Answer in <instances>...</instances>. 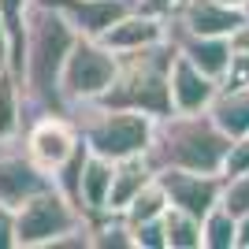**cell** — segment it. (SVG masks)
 Segmentation results:
<instances>
[{
    "label": "cell",
    "mask_w": 249,
    "mask_h": 249,
    "mask_svg": "<svg viewBox=\"0 0 249 249\" xmlns=\"http://www.w3.org/2000/svg\"><path fill=\"white\" fill-rule=\"evenodd\" d=\"M119 56V71H115L108 93L101 104L112 108H130V112H145L153 119L171 115V60H175V41L167 37L160 45L134 52H115Z\"/></svg>",
    "instance_id": "3957f363"
},
{
    "label": "cell",
    "mask_w": 249,
    "mask_h": 249,
    "mask_svg": "<svg viewBox=\"0 0 249 249\" xmlns=\"http://www.w3.org/2000/svg\"><path fill=\"white\" fill-rule=\"evenodd\" d=\"M130 231H134V249H167L164 216H160V219H142V223H130Z\"/></svg>",
    "instance_id": "cb8c5ba5"
},
{
    "label": "cell",
    "mask_w": 249,
    "mask_h": 249,
    "mask_svg": "<svg viewBox=\"0 0 249 249\" xmlns=\"http://www.w3.org/2000/svg\"><path fill=\"white\" fill-rule=\"evenodd\" d=\"M115 71H119V56H115L101 37H82L74 41L71 56L63 63L60 74V89H63V104L74 108V104H89L101 101L112 86Z\"/></svg>",
    "instance_id": "8992f818"
},
{
    "label": "cell",
    "mask_w": 249,
    "mask_h": 249,
    "mask_svg": "<svg viewBox=\"0 0 249 249\" xmlns=\"http://www.w3.org/2000/svg\"><path fill=\"white\" fill-rule=\"evenodd\" d=\"M19 216V249H49L56 238H63L67 231L89 223L86 212L63 194L56 182L22 201L15 208Z\"/></svg>",
    "instance_id": "5b68a950"
},
{
    "label": "cell",
    "mask_w": 249,
    "mask_h": 249,
    "mask_svg": "<svg viewBox=\"0 0 249 249\" xmlns=\"http://www.w3.org/2000/svg\"><path fill=\"white\" fill-rule=\"evenodd\" d=\"M22 149L49 178L63 171V164L82 149V134L71 112H41L22 126Z\"/></svg>",
    "instance_id": "52a82bcc"
},
{
    "label": "cell",
    "mask_w": 249,
    "mask_h": 249,
    "mask_svg": "<svg viewBox=\"0 0 249 249\" xmlns=\"http://www.w3.org/2000/svg\"><path fill=\"white\" fill-rule=\"evenodd\" d=\"M242 15H246V22H249V0H242Z\"/></svg>",
    "instance_id": "1f68e13d"
},
{
    "label": "cell",
    "mask_w": 249,
    "mask_h": 249,
    "mask_svg": "<svg viewBox=\"0 0 249 249\" xmlns=\"http://www.w3.org/2000/svg\"><path fill=\"white\" fill-rule=\"evenodd\" d=\"M167 190H164V182H160V175L153 178V182H145V186L134 194V201L123 208V219L126 223H142V219H160L167 212Z\"/></svg>",
    "instance_id": "44dd1931"
},
{
    "label": "cell",
    "mask_w": 249,
    "mask_h": 249,
    "mask_svg": "<svg viewBox=\"0 0 249 249\" xmlns=\"http://www.w3.org/2000/svg\"><path fill=\"white\" fill-rule=\"evenodd\" d=\"M156 178V167L145 153L126 156V160H115V175H112V197H108V216H123V208L134 201V194L145 182Z\"/></svg>",
    "instance_id": "2e32d148"
},
{
    "label": "cell",
    "mask_w": 249,
    "mask_h": 249,
    "mask_svg": "<svg viewBox=\"0 0 249 249\" xmlns=\"http://www.w3.org/2000/svg\"><path fill=\"white\" fill-rule=\"evenodd\" d=\"M219 205L227 208L231 216H246L249 212V171L223 175V197H219Z\"/></svg>",
    "instance_id": "603a6c76"
},
{
    "label": "cell",
    "mask_w": 249,
    "mask_h": 249,
    "mask_svg": "<svg viewBox=\"0 0 249 249\" xmlns=\"http://www.w3.org/2000/svg\"><path fill=\"white\" fill-rule=\"evenodd\" d=\"M71 119L78 123V134L86 138L89 153L104 160H126V156L149 153L156 119L145 112H130V108H112V104L89 101L67 108Z\"/></svg>",
    "instance_id": "277c9868"
},
{
    "label": "cell",
    "mask_w": 249,
    "mask_h": 249,
    "mask_svg": "<svg viewBox=\"0 0 249 249\" xmlns=\"http://www.w3.org/2000/svg\"><path fill=\"white\" fill-rule=\"evenodd\" d=\"M34 0H0V19L11 34V71L19 67L22 56V41H26V15H30Z\"/></svg>",
    "instance_id": "7402d4cb"
},
{
    "label": "cell",
    "mask_w": 249,
    "mask_h": 249,
    "mask_svg": "<svg viewBox=\"0 0 249 249\" xmlns=\"http://www.w3.org/2000/svg\"><path fill=\"white\" fill-rule=\"evenodd\" d=\"M0 249H19V216L11 205H0Z\"/></svg>",
    "instance_id": "484cf974"
},
{
    "label": "cell",
    "mask_w": 249,
    "mask_h": 249,
    "mask_svg": "<svg viewBox=\"0 0 249 249\" xmlns=\"http://www.w3.org/2000/svg\"><path fill=\"white\" fill-rule=\"evenodd\" d=\"M216 93H219V78L194 67L175 49V60H171V108L175 112H208Z\"/></svg>",
    "instance_id": "7c38bea8"
},
{
    "label": "cell",
    "mask_w": 249,
    "mask_h": 249,
    "mask_svg": "<svg viewBox=\"0 0 249 249\" xmlns=\"http://www.w3.org/2000/svg\"><path fill=\"white\" fill-rule=\"evenodd\" d=\"M223 82L227 86H249V52H234L231 56V71Z\"/></svg>",
    "instance_id": "4316f807"
},
{
    "label": "cell",
    "mask_w": 249,
    "mask_h": 249,
    "mask_svg": "<svg viewBox=\"0 0 249 249\" xmlns=\"http://www.w3.org/2000/svg\"><path fill=\"white\" fill-rule=\"evenodd\" d=\"M138 8H149V11H160V15H171L178 0H134Z\"/></svg>",
    "instance_id": "f1b7e54d"
},
{
    "label": "cell",
    "mask_w": 249,
    "mask_h": 249,
    "mask_svg": "<svg viewBox=\"0 0 249 249\" xmlns=\"http://www.w3.org/2000/svg\"><path fill=\"white\" fill-rule=\"evenodd\" d=\"M37 4L56 8L82 37H101L119 15L134 8V0H37Z\"/></svg>",
    "instance_id": "4fadbf2b"
},
{
    "label": "cell",
    "mask_w": 249,
    "mask_h": 249,
    "mask_svg": "<svg viewBox=\"0 0 249 249\" xmlns=\"http://www.w3.org/2000/svg\"><path fill=\"white\" fill-rule=\"evenodd\" d=\"M246 15L234 4L223 0H178L171 11V26L186 34H208V37H231L238 30Z\"/></svg>",
    "instance_id": "8fae6325"
},
{
    "label": "cell",
    "mask_w": 249,
    "mask_h": 249,
    "mask_svg": "<svg viewBox=\"0 0 249 249\" xmlns=\"http://www.w3.org/2000/svg\"><path fill=\"white\" fill-rule=\"evenodd\" d=\"M242 171H249V134L231 138L227 156H223V175H242Z\"/></svg>",
    "instance_id": "d4e9b609"
},
{
    "label": "cell",
    "mask_w": 249,
    "mask_h": 249,
    "mask_svg": "<svg viewBox=\"0 0 249 249\" xmlns=\"http://www.w3.org/2000/svg\"><path fill=\"white\" fill-rule=\"evenodd\" d=\"M0 67H11V34L0 19Z\"/></svg>",
    "instance_id": "83f0119b"
},
{
    "label": "cell",
    "mask_w": 249,
    "mask_h": 249,
    "mask_svg": "<svg viewBox=\"0 0 249 249\" xmlns=\"http://www.w3.org/2000/svg\"><path fill=\"white\" fill-rule=\"evenodd\" d=\"M238 249H249V212L238 216Z\"/></svg>",
    "instance_id": "4dcf8cb0"
},
{
    "label": "cell",
    "mask_w": 249,
    "mask_h": 249,
    "mask_svg": "<svg viewBox=\"0 0 249 249\" xmlns=\"http://www.w3.org/2000/svg\"><path fill=\"white\" fill-rule=\"evenodd\" d=\"M45 186H52V178L26 156L22 138L0 142V205L19 208L30 194H37Z\"/></svg>",
    "instance_id": "9c48e42d"
},
{
    "label": "cell",
    "mask_w": 249,
    "mask_h": 249,
    "mask_svg": "<svg viewBox=\"0 0 249 249\" xmlns=\"http://www.w3.org/2000/svg\"><path fill=\"white\" fill-rule=\"evenodd\" d=\"M26 126V97H22V82L11 67H0V142L22 138Z\"/></svg>",
    "instance_id": "e0dca14e"
},
{
    "label": "cell",
    "mask_w": 249,
    "mask_h": 249,
    "mask_svg": "<svg viewBox=\"0 0 249 249\" xmlns=\"http://www.w3.org/2000/svg\"><path fill=\"white\" fill-rule=\"evenodd\" d=\"M231 49L234 52H249V22H242L238 30L231 34Z\"/></svg>",
    "instance_id": "f546056e"
},
{
    "label": "cell",
    "mask_w": 249,
    "mask_h": 249,
    "mask_svg": "<svg viewBox=\"0 0 249 249\" xmlns=\"http://www.w3.org/2000/svg\"><path fill=\"white\" fill-rule=\"evenodd\" d=\"M171 41H175V49L186 56L194 67H201L205 74H212V78H227L231 71V56H234V49H231V37H208V34H186V30H175L171 26Z\"/></svg>",
    "instance_id": "5bb4252c"
},
{
    "label": "cell",
    "mask_w": 249,
    "mask_h": 249,
    "mask_svg": "<svg viewBox=\"0 0 249 249\" xmlns=\"http://www.w3.org/2000/svg\"><path fill=\"white\" fill-rule=\"evenodd\" d=\"M171 37V15H160V11L149 8H130L126 15L108 26L101 34V41L108 45L112 52H134V49H149V45H160Z\"/></svg>",
    "instance_id": "30bf717a"
},
{
    "label": "cell",
    "mask_w": 249,
    "mask_h": 249,
    "mask_svg": "<svg viewBox=\"0 0 249 249\" xmlns=\"http://www.w3.org/2000/svg\"><path fill=\"white\" fill-rule=\"evenodd\" d=\"M160 182L167 190V201L171 208H182V212H194V216H205L208 208H216L223 197V175L219 171H186V167H164L156 171Z\"/></svg>",
    "instance_id": "ba28073f"
},
{
    "label": "cell",
    "mask_w": 249,
    "mask_h": 249,
    "mask_svg": "<svg viewBox=\"0 0 249 249\" xmlns=\"http://www.w3.org/2000/svg\"><path fill=\"white\" fill-rule=\"evenodd\" d=\"M112 175H115V160H104V156L89 153L82 164V175H78V208L86 212V219H101L108 216V197H112Z\"/></svg>",
    "instance_id": "9a60e30c"
},
{
    "label": "cell",
    "mask_w": 249,
    "mask_h": 249,
    "mask_svg": "<svg viewBox=\"0 0 249 249\" xmlns=\"http://www.w3.org/2000/svg\"><path fill=\"white\" fill-rule=\"evenodd\" d=\"M223 4H234V8H242V0H223Z\"/></svg>",
    "instance_id": "d6a6232c"
},
{
    "label": "cell",
    "mask_w": 249,
    "mask_h": 249,
    "mask_svg": "<svg viewBox=\"0 0 249 249\" xmlns=\"http://www.w3.org/2000/svg\"><path fill=\"white\" fill-rule=\"evenodd\" d=\"M212 119H216L231 138L249 134V86H227L219 82V93L212 101Z\"/></svg>",
    "instance_id": "ac0fdd59"
},
{
    "label": "cell",
    "mask_w": 249,
    "mask_h": 249,
    "mask_svg": "<svg viewBox=\"0 0 249 249\" xmlns=\"http://www.w3.org/2000/svg\"><path fill=\"white\" fill-rule=\"evenodd\" d=\"M201 242L205 249H238V216H231L223 205L208 208L201 216Z\"/></svg>",
    "instance_id": "d6986e66"
},
{
    "label": "cell",
    "mask_w": 249,
    "mask_h": 249,
    "mask_svg": "<svg viewBox=\"0 0 249 249\" xmlns=\"http://www.w3.org/2000/svg\"><path fill=\"white\" fill-rule=\"evenodd\" d=\"M164 234H167V249H205V242H201V216H194V212H182V208L167 205Z\"/></svg>",
    "instance_id": "ffe728a7"
},
{
    "label": "cell",
    "mask_w": 249,
    "mask_h": 249,
    "mask_svg": "<svg viewBox=\"0 0 249 249\" xmlns=\"http://www.w3.org/2000/svg\"><path fill=\"white\" fill-rule=\"evenodd\" d=\"M74 41H78V30L71 22L56 8L34 0L30 15H26L22 56H19V67H15V74L22 82V97H26V123L41 112H67L60 74H63V63L71 56Z\"/></svg>",
    "instance_id": "6da1fadb"
},
{
    "label": "cell",
    "mask_w": 249,
    "mask_h": 249,
    "mask_svg": "<svg viewBox=\"0 0 249 249\" xmlns=\"http://www.w3.org/2000/svg\"><path fill=\"white\" fill-rule=\"evenodd\" d=\"M231 134L212 119V112H171L156 119L149 160L156 171L164 167H186V171H219L227 156Z\"/></svg>",
    "instance_id": "7a4b0ae2"
}]
</instances>
